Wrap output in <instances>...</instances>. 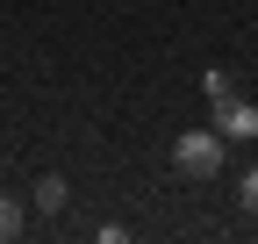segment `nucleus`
Listing matches in <instances>:
<instances>
[{
  "label": "nucleus",
  "instance_id": "1",
  "mask_svg": "<svg viewBox=\"0 0 258 244\" xmlns=\"http://www.w3.org/2000/svg\"><path fill=\"white\" fill-rule=\"evenodd\" d=\"M172 165H179L186 179H215L222 165H230V144L215 137V122H208V130H179V137H172Z\"/></svg>",
  "mask_w": 258,
  "mask_h": 244
},
{
  "label": "nucleus",
  "instance_id": "2",
  "mask_svg": "<svg viewBox=\"0 0 258 244\" xmlns=\"http://www.w3.org/2000/svg\"><path fill=\"white\" fill-rule=\"evenodd\" d=\"M215 137H222V144H251V137H258V108H251L244 94L215 101Z\"/></svg>",
  "mask_w": 258,
  "mask_h": 244
},
{
  "label": "nucleus",
  "instance_id": "3",
  "mask_svg": "<svg viewBox=\"0 0 258 244\" xmlns=\"http://www.w3.org/2000/svg\"><path fill=\"white\" fill-rule=\"evenodd\" d=\"M29 208H36V216H64V208H72V187H64L57 172H36V187H29Z\"/></svg>",
  "mask_w": 258,
  "mask_h": 244
},
{
  "label": "nucleus",
  "instance_id": "4",
  "mask_svg": "<svg viewBox=\"0 0 258 244\" xmlns=\"http://www.w3.org/2000/svg\"><path fill=\"white\" fill-rule=\"evenodd\" d=\"M22 216H29V208H22L8 187H0V244H8V237H22Z\"/></svg>",
  "mask_w": 258,
  "mask_h": 244
},
{
  "label": "nucleus",
  "instance_id": "5",
  "mask_svg": "<svg viewBox=\"0 0 258 244\" xmlns=\"http://www.w3.org/2000/svg\"><path fill=\"white\" fill-rule=\"evenodd\" d=\"M201 94H208V101H230V94H237V79L222 72V65H208V72H201Z\"/></svg>",
  "mask_w": 258,
  "mask_h": 244
},
{
  "label": "nucleus",
  "instance_id": "6",
  "mask_svg": "<svg viewBox=\"0 0 258 244\" xmlns=\"http://www.w3.org/2000/svg\"><path fill=\"white\" fill-rule=\"evenodd\" d=\"M237 208H244V216H258V165L237 172Z\"/></svg>",
  "mask_w": 258,
  "mask_h": 244
}]
</instances>
